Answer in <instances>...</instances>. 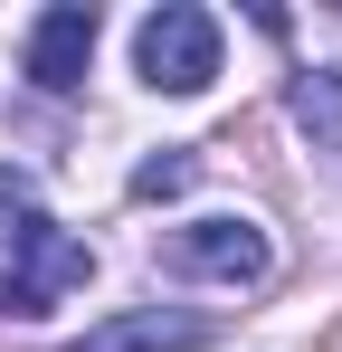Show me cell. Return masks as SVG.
Returning a JSON list of instances; mask_svg holds the SVG:
<instances>
[{
	"label": "cell",
	"mask_w": 342,
	"mask_h": 352,
	"mask_svg": "<svg viewBox=\"0 0 342 352\" xmlns=\"http://www.w3.org/2000/svg\"><path fill=\"white\" fill-rule=\"evenodd\" d=\"M200 343H209V324H200V314H162V305H143V314L95 324L86 343H67V352H200Z\"/></svg>",
	"instance_id": "5"
},
{
	"label": "cell",
	"mask_w": 342,
	"mask_h": 352,
	"mask_svg": "<svg viewBox=\"0 0 342 352\" xmlns=\"http://www.w3.org/2000/svg\"><path fill=\"white\" fill-rule=\"evenodd\" d=\"M200 181V153H152L143 172H133V200H171V190H190Z\"/></svg>",
	"instance_id": "7"
},
{
	"label": "cell",
	"mask_w": 342,
	"mask_h": 352,
	"mask_svg": "<svg viewBox=\"0 0 342 352\" xmlns=\"http://www.w3.org/2000/svg\"><path fill=\"white\" fill-rule=\"evenodd\" d=\"M0 238H10V276H0V314H10V324H38L67 286L95 276V248L57 229L48 210L29 200L19 172H0Z\"/></svg>",
	"instance_id": "1"
},
{
	"label": "cell",
	"mask_w": 342,
	"mask_h": 352,
	"mask_svg": "<svg viewBox=\"0 0 342 352\" xmlns=\"http://www.w3.org/2000/svg\"><path fill=\"white\" fill-rule=\"evenodd\" d=\"M133 67H143L152 96H200V86L219 76V19L190 10V0H162V10L133 29Z\"/></svg>",
	"instance_id": "2"
},
{
	"label": "cell",
	"mask_w": 342,
	"mask_h": 352,
	"mask_svg": "<svg viewBox=\"0 0 342 352\" xmlns=\"http://www.w3.org/2000/svg\"><path fill=\"white\" fill-rule=\"evenodd\" d=\"M295 124H304L323 153H342V67H304V76H295Z\"/></svg>",
	"instance_id": "6"
},
{
	"label": "cell",
	"mask_w": 342,
	"mask_h": 352,
	"mask_svg": "<svg viewBox=\"0 0 342 352\" xmlns=\"http://www.w3.org/2000/svg\"><path fill=\"white\" fill-rule=\"evenodd\" d=\"M162 267L171 276H219V286H266L276 248H266L257 219H190V229L162 238Z\"/></svg>",
	"instance_id": "3"
},
{
	"label": "cell",
	"mask_w": 342,
	"mask_h": 352,
	"mask_svg": "<svg viewBox=\"0 0 342 352\" xmlns=\"http://www.w3.org/2000/svg\"><path fill=\"white\" fill-rule=\"evenodd\" d=\"M86 67H95V0H57V10H38V29H29V86L76 96Z\"/></svg>",
	"instance_id": "4"
}]
</instances>
